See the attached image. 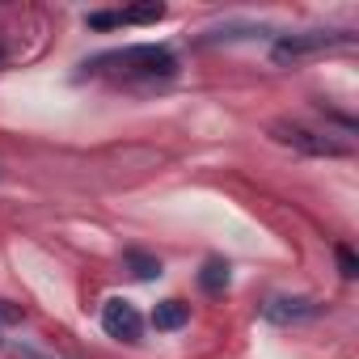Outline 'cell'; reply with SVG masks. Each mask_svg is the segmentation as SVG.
Listing matches in <instances>:
<instances>
[{"mask_svg": "<svg viewBox=\"0 0 359 359\" xmlns=\"http://www.w3.org/2000/svg\"><path fill=\"white\" fill-rule=\"evenodd\" d=\"M123 22H161L165 18V5H156V0H152V5H135V9H127V13H118Z\"/></svg>", "mask_w": 359, "mask_h": 359, "instance_id": "obj_9", "label": "cell"}, {"mask_svg": "<svg viewBox=\"0 0 359 359\" xmlns=\"http://www.w3.org/2000/svg\"><path fill=\"white\" fill-rule=\"evenodd\" d=\"M338 266H342V275H346V279H355V275H359V262H355V254H351L346 245H338Z\"/></svg>", "mask_w": 359, "mask_h": 359, "instance_id": "obj_10", "label": "cell"}, {"mask_svg": "<svg viewBox=\"0 0 359 359\" xmlns=\"http://www.w3.org/2000/svg\"><path fill=\"white\" fill-rule=\"evenodd\" d=\"M127 266L135 271V279H156V275H161V258L140 254V250H127Z\"/></svg>", "mask_w": 359, "mask_h": 359, "instance_id": "obj_8", "label": "cell"}, {"mask_svg": "<svg viewBox=\"0 0 359 359\" xmlns=\"http://www.w3.org/2000/svg\"><path fill=\"white\" fill-rule=\"evenodd\" d=\"M275 135L283 140V144H296V148H304V152H325V156H338L342 148L334 144V140H325V135H313V131H304V127H275Z\"/></svg>", "mask_w": 359, "mask_h": 359, "instance_id": "obj_3", "label": "cell"}, {"mask_svg": "<svg viewBox=\"0 0 359 359\" xmlns=\"http://www.w3.org/2000/svg\"><path fill=\"white\" fill-rule=\"evenodd\" d=\"M102 325H106V334L110 338H123V342H140V313L127 304V300H106V309H102Z\"/></svg>", "mask_w": 359, "mask_h": 359, "instance_id": "obj_2", "label": "cell"}, {"mask_svg": "<svg viewBox=\"0 0 359 359\" xmlns=\"http://www.w3.org/2000/svg\"><path fill=\"white\" fill-rule=\"evenodd\" d=\"M338 39H342V34H292V39L275 43V60H296V55L317 51V47H330V43H338Z\"/></svg>", "mask_w": 359, "mask_h": 359, "instance_id": "obj_4", "label": "cell"}, {"mask_svg": "<svg viewBox=\"0 0 359 359\" xmlns=\"http://www.w3.org/2000/svg\"><path fill=\"white\" fill-rule=\"evenodd\" d=\"M118 22H123L118 13H89V26H93V30H110V26H118Z\"/></svg>", "mask_w": 359, "mask_h": 359, "instance_id": "obj_11", "label": "cell"}, {"mask_svg": "<svg viewBox=\"0 0 359 359\" xmlns=\"http://www.w3.org/2000/svg\"><path fill=\"white\" fill-rule=\"evenodd\" d=\"M229 271H233V266H229L224 258H208V262H203V271H199V287H203V292H212V296H220V292L229 287V279H233Z\"/></svg>", "mask_w": 359, "mask_h": 359, "instance_id": "obj_6", "label": "cell"}, {"mask_svg": "<svg viewBox=\"0 0 359 359\" xmlns=\"http://www.w3.org/2000/svg\"><path fill=\"white\" fill-rule=\"evenodd\" d=\"M187 321H191V304H182V300H161L152 309V325L156 330H182Z\"/></svg>", "mask_w": 359, "mask_h": 359, "instance_id": "obj_5", "label": "cell"}, {"mask_svg": "<svg viewBox=\"0 0 359 359\" xmlns=\"http://www.w3.org/2000/svg\"><path fill=\"white\" fill-rule=\"evenodd\" d=\"M97 64H123V72H144V76H173L177 60L165 47H127L123 55H106Z\"/></svg>", "mask_w": 359, "mask_h": 359, "instance_id": "obj_1", "label": "cell"}, {"mask_svg": "<svg viewBox=\"0 0 359 359\" xmlns=\"http://www.w3.org/2000/svg\"><path fill=\"white\" fill-rule=\"evenodd\" d=\"M317 304L313 300H271L266 304V317L271 321H296V317H313Z\"/></svg>", "mask_w": 359, "mask_h": 359, "instance_id": "obj_7", "label": "cell"}]
</instances>
